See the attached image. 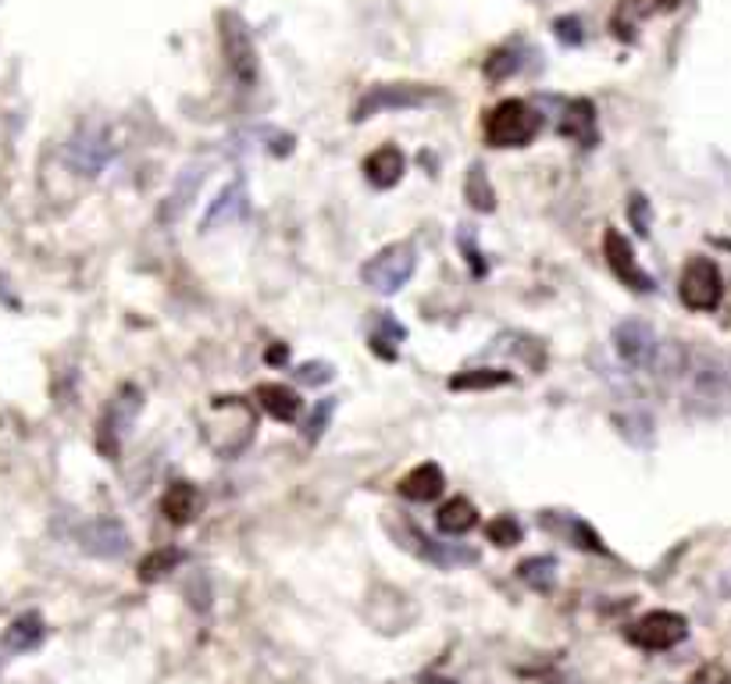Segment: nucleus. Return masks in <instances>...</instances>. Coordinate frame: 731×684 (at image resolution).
I'll use <instances>...</instances> for the list:
<instances>
[{"instance_id":"nucleus-1","label":"nucleus","mask_w":731,"mask_h":684,"mask_svg":"<svg viewBox=\"0 0 731 684\" xmlns=\"http://www.w3.org/2000/svg\"><path fill=\"white\" fill-rule=\"evenodd\" d=\"M660 378L674 382L682 403L696 414H724L731 410V357L707 346H660L653 364Z\"/></svg>"},{"instance_id":"nucleus-2","label":"nucleus","mask_w":731,"mask_h":684,"mask_svg":"<svg viewBox=\"0 0 731 684\" xmlns=\"http://www.w3.org/2000/svg\"><path fill=\"white\" fill-rule=\"evenodd\" d=\"M200 432L218 457H239L258 432V418L243 396H211V403L200 410Z\"/></svg>"},{"instance_id":"nucleus-3","label":"nucleus","mask_w":731,"mask_h":684,"mask_svg":"<svg viewBox=\"0 0 731 684\" xmlns=\"http://www.w3.org/2000/svg\"><path fill=\"white\" fill-rule=\"evenodd\" d=\"M543 128L538 111L524 100H504L485 114V144L490 147H529Z\"/></svg>"},{"instance_id":"nucleus-4","label":"nucleus","mask_w":731,"mask_h":684,"mask_svg":"<svg viewBox=\"0 0 731 684\" xmlns=\"http://www.w3.org/2000/svg\"><path fill=\"white\" fill-rule=\"evenodd\" d=\"M218 40H222V58H225L228 75H233L243 89H250L258 83V50H253L247 22H243L236 11H222V15H218Z\"/></svg>"},{"instance_id":"nucleus-5","label":"nucleus","mask_w":731,"mask_h":684,"mask_svg":"<svg viewBox=\"0 0 731 684\" xmlns=\"http://www.w3.org/2000/svg\"><path fill=\"white\" fill-rule=\"evenodd\" d=\"M418 268V250L410 247V242H393V247L379 250L371 261L361 268V282L379 296H393L400 293L410 275H414Z\"/></svg>"},{"instance_id":"nucleus-6","label":"nucleus","mask_w":731,"mask_h":684,"mask_svg":"<svg viewBox=\"0 0 731 684\" xmlns=\"http://www.w3.org/2000/svg\"><path fill=\"white\" fill-rule=\"evenodd\" d=\"M678 296H682V303L689 311H717L724 300V278H721V268H717L710 257H692L682 271V282H678Z\"/></svg>"},{"instance_id":"nucleus-7","label":"nucleus","mask_w":731,"mask_h":684,"mask_svg":"<svg viewBox=\"0 0 731 684\" xmlns=\"http://www.w3.org/2000/svg\"><path fill=\"white\" fill-rule=\"evenodd\" d=\"M685 635H689V621L682 613H671V610H653L646 617H639V621L628 627V642L639 645V649H646V652L674 649Z\"/></svg>"},{"instance_id":"nucleus-8","label":"nucleus","mask_w":731,"mask_h":684,"mask_svg":"<svg viewBox=\"0 0 731 684\" xmlns=\"http://www.w3.org/2000/svg\"><path fill=\"white\" fill-rule=\"evenodd\" d=\"M439 94H432L425 86H371L368 94L361 97V104L354 108V122L375 119L379 111H410V108H425L429 100H435Z\"/></svg>"},{"instance_id":"nucleus-9","label":"nucleus","mask_w":731,"mask_h":684,"mask_svg":"<svg viewBox=\"0 0 731 684\" xmlns=\"http://www.w3.org/2000/svg\"><path fill=\"white\" fill-rule=\"evenodd\" d=\"M139 407H144V393L136 385H122L119 396L111 399L104 421H100V449H104V457H119L122 438L133 428Z\"/></svg>"},{"instance_id":"nucleus-10","label":"nucleus","mask_w":731,"mask_h":684,"mask_svg":"<svg viewBox=\"0 0 731 684\" xmlns=\"http://www.w3.org/2000/svg\"><path fill=\"white\" fill-rule=\"evenodd\" d=\"M614 350H618L621 364H628V368H649L653 357L660 350V343H657V332H653L649 321L628 318L614 328Z\"/></svg>"},{"instance_id":"nucleus-11","label":"nucleus","mask_w":731,"mask_h":684,"mask_svg":"<svg viewBox=\"0 0 731 684\" xmlns=\"http://www.w3.org/2000/svg\"><path fill=\"white\" fill-rule=\"evenodd\" d=\"M603 257H607V264H610V271L618 275L628 289H635V293H649L657 282H653L646 271H643V264H639V257H635V250H632V242H628L618 228H607L603 232Z\"/></svg>"},{"instance_id":"nucleus-12","label":"nucleus","mask_w":731,"mask_h":684,"mask_svg":"<svg viewBox=\"0 0 731 684\" xmlns=\"http://www.w3.org/2000/svg\"><path fill=\"white\" fill-rule=\"evenodd\" d=\"M79 549L97 560H122L129 552V532L114 518L89 521L79 532Z\"/></svg>"},{"instance_id":"nucleus-13","label":"nucleus","mask_w":731,"mask_h":684,"mask_svg":"<svg viewBox=\"0 0 731 684\" xmlns=\"http://www.w3.org/2000/svg\"><path fill=\"white\" fill-rule=\"evenodd\" d=\"M108 158H111V144H108V133L100 125H86L83 133L69 144V161L86 175L104 172Z\"/></svg>"},{"instance_id":"nucleus-14","label":"nucleus","mask_w":731,"mask_h":684,"mask_svg":"<svg viewBox=\"0 0 731 684\" xmlns=\"http://www.w3.org/2000/svg\"><path fill=\"white\" fill-rule=\"evenodd\" d=\"M247 183L236 178V183H228L222 192H218V200L211 203V211L203 214V232H214V228H225V225H236L247 217Z\"/></svg>"},{"instance_id":"nucleus-15","label":"nucleus","mask_w":731,"mask_h":684,"mask_svg":"<svg viewBox=\"0 0 731 684\" xmlns=\"http://www.w3.org/2000/svg\"><path fill=\"white\" fill-rule=\"evenodd\" d=\"M203 178H208V172H203V164H189L183 167V175L175 178V189L169 192V200H164L161 208V222H178V217L186 214L189 203L197 200V192L203 186Z\"/></svg>"},{"instance_id":"nucleus-16","label":"nucleus","mask_w":731,"mask_h":684,"mask_svg":"<svg viewBox=\"0 0 731 684\" xmlns=\"http://www.w3.org/2000/svg\"><path fill=\"white\" fill-rule=\"evenodd\" d=\"M560 136L571 139V144H579V147L596 144V108H593V100H585V97L571 100L568 111H563V119H560Z\"/></svg>"},{"instance_id":"nucleus-17","label":"nucleus","mask_w":731,"mask_h":684,"mask_svg":"<svg viewBox=\"0 0 731 684\" xmlns=\"http://www.w3.org/2000/svg\"><path fill=\"white\" fill-rule=\"evenodd\" d=\"M404 167H407V161H404L400 150H396V147H379L375 153H368L364 175H368V183L375 189H393L404 178Z\"/></svg>"},{"instance_id":"nucleus-18","label":"nucleus","mask_w":731,"mask_h":684,"mask_svg":"<svg viewBox=\"0 0 731 684\" xmlns=\"http://www.w3.org/2000/svg\"><path fill=\"white\" fill-rule=\"evenodd\" d=\"M443 488H446V477L439 471V463H418L400 482V496L414 502H432L443 496Z\"/></svg>"},{"instance_id":"nucleus-19","label":"nucleus","mask_w":731,"mask_h":684,"mask_svg":"<svg viewBox=\"0 0 731 684\" xmlns=\"http://www.w3.org/2000/svg\"><path fill=\"white\" fill-rule=\"evenodd\" d=\"M410 538L418 542V552L425 560H432L435 567H464V563H474L479 560V552L474 549H464V546H457V542H435V538H429V535H421V532H414L410 527Z\"/></svg>"},{"instance_id":"nucleus-20","label":"nucleus","mask_w":731,"mask_h":684,"mask_svg":"<svg viewBox=\"0 0 731 684\" xmlns=\"http://www.w3.org/2000/svg\"><path fill=\"white\" fill-rule=\"evenodd\" d=\"M258 403L272 414L275 421H297L303 410V399L282 382H261L258 385Z\"/></svg>"},{"instance_id":"nucleus-21","label":"nucleus","mask_w":731,"mask_h":684,"mask_svg":"<svg viewBox=\"0 0 731 684\" xmlns=\"http://www.w3.org/2000/svg\"><path fill=\"white\" fill-rule=\"evenodd\" d=\"M44 635H47L44 617H40V613H22L18 621L4 631V642H0V645H4V652H11V656H22V652L40 649Z\"/></svg>"},{"instance_id":"nucleus-22","label":"nucleus","mask_w":731,"mask_h":684,"mask_svg":"<svg viewBox=\"0 0 731 684\" xmlns=\"http://www.w3.org/2000/svg\"><path fill=\"white\" fill-rule=\"evenodd\" d=\"M197 510H200V493L189 482H172L169 485V493H164V499H161V513H164V521H172V524H189L197 518Z\"/></svg>"},{"instance_id":"nucleus-23","label":"nucleus","mask_w":731,"mask_h":684,"mask_svg":"<svg viewBox=\"0 0 731 684\" xmlns=\"http://www.w3.org/2000/svg\"><path fill=\"white\" fill-rule=\"evenodd\" d=\"M435 524H439V532H443V535L460 538V535H468L474 524H479V510H474V502H471V499L457 496V499H450V502H443L439 513H435Z\"/></svg>"},{"instance_id":"nucleus-24","label":"nucleus","mask_w":731,"mask_h":684,"mask_svg":"<svg viewBox=\"0 0 731 684\" xmlns=\"http://www.w3.org/2000/svg\"><path fill=\"white\" fill-rule=\"evenodd\" d=\"M464 197H468V203L474 211H496V192H493V186H490V175H485V167H479L474 164L471 172H468V183H464Z\"/></svg>"},{"instance_id":"nucleus-25","label":"nucleus","mask_w":731,"mask_h":684,"mask_svg":"<svg viewBox=\"0 0 731 684\" xmlns=\"http://www.w3.org/2000/svg\"><path fill=\"white\" fill-rule=\"evenodd\" d=\"M450 389H457V393H468V389H499V385H510V371H460V374H454L450 382Z\"/></svg>"},{"instance_id":"nucleus-26","label":"nucleus","mask_w":731,"mask_h":684,"mask_svg":"<svg viewBox=\"0 0 731 684\" xmlns=\"http://www.w3.org/2000/svg\"><path fill=\"white\" fill-rule=\"evenodd\" d=\"M518 574L524 585H532L535 592H549L557 581V560L554 557H532L518 567Z\"/></svg>"},{"instance_id":"nucleus-27","label":"nucleus","mask_w":731,"mask_h":684,"mask_svg":"<svg viewBox=\"0 0 731 684\" xmlns=\"http://www.w3.org/2000/svg\"><path fill=\"white\" fill-rule=\"evenodd\" d=\"M404 325H396V321L386 314V311H379V318H375V332H371V346L386 357V360H396V346H400V339H404Z\"/></svg>"},{"instance_id":"nucleus-28","label":"nucleus","mask_w":731,"mask_h":684,"mask_svg":"<svg viewBox=\"0 0 731 684\" xmlns=\"http://www.w3.org/2000/svg\"><path fill=\"white\" fill-rule=\"evenodd\" d=\"M178 563H183V552L178 549H153L150 557H144V563H139V581H158L169 571H175Z\"/></svg>"},{"instance_id":"nucleus-29","label":"nucleus","mask_w":731,"mask_h":684,"mask_svg":"<svg viewBox=\"0 0 731 684\" xmlns=\"http://www.w3.org/2000/svg\"><path fill=\"white\" fill-rule=\"evenodd\" d=\"M521 69V54H518V47H499V50H493L490 58H485V75H490L493 83H504V79H510Z\"/></svg>"},{"instance_id":"nucleus-30","label":"nucleus","mask_w":731,"mask_h":684,"mask_svg":"<svg viewBox=\"0 0 731 684\" xmlns=\"http://www.w3.org/2000/svg\"><path fill=\"white\" fill-rule=\"evenodd\" d=\"M485 535H490L493 546L507 549V546H518L521 542V524L510 518V513H504V518H493L490 524H485Z\"/></svg>"},{"instance_id":"nucleus-31","label":"nucleus","mask_w":731,"mask_h":684,"mask_svg":"<svg viewBox=\"0 0 731 684\" xmlns=\"http://www.w3.org/2000/svg\"><path fill=\"white\" fill-rule=\"evenodd\" d=\"M332 410H336V399H322V403L314 407V414H311V421H307V438H311V443H318V438H322V432L329 428V418H332Z\"/></svg>"},{"instance_id":"nucleus-32","label":"nucleus","mask_w":731,"mask_h":684,"mask_svg":"<svg viewBox=\"0 0 731 684\" xmlns=\"http://www.w3.org/2000/svg\"><path fill=\"white\" fill-rule=\"evenodd\" d=\"M689 684H731V670L721 663H703L696 674L689 677Z\"/></svg>"},{"instance_id":"nucleus-33","label":"nucleus","mask_w":731,"mask_h":684,"mask_svg":"<svg viewBox=\"0 0 731 684\" xmlns=\"http://www.w3.org/2000/svg\"><path fill=\"white\" fill-rule=\"evenodd\" d=\"M297 378H300V382H307V385H322V382H329V378H332V368H329V364H322V360H318V364H303V368L297 371Z\"/></svg>"},{"instance_id":"nucleus-34","label":"nucleus","mask_w":731,"mask_h":684,"mask_svg":"<svg viewBox=\"0 0 731 684\" xmlns=\"http://www.w3.org/2000/svg\"><path fill=\"white\" fill-rule=\"evenodd\" d=\"M557 36L563 43H582V22L579 18H560L557 22Z\"/></svg>"},{"instance_id":"nucleus-35","label":"nucleus","mask_w":731,"mask_h":684,"mask_svg":"<svg viewBox=\"0 0 731 684\" xmlns=\"http://www.w3.org/2000/svg\"><path fill=\"white\" fill-rule=\"evenodd\" d=\"M632 222H635V228H639V236H646L649 232V214H646V197H632Z\"/></svg>"}]
</instances>
